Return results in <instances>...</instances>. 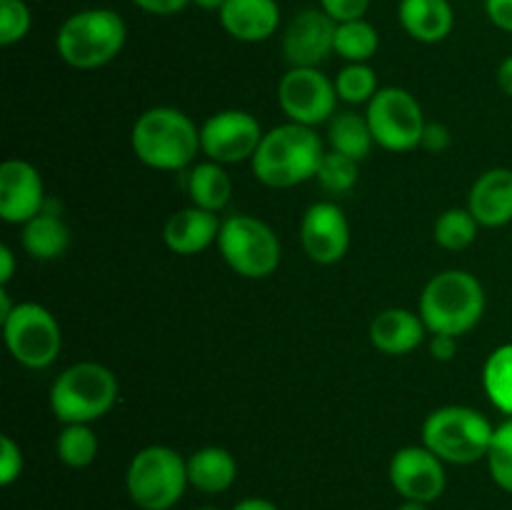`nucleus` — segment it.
Masks as SVG:
<instances>
[{
	"mask_svg": "<svg viewBox=\"0 0 512 510\" xmlns=\"http://www.w3.org/2000/svg\"><path fill=\"white\" fill-rule=\"evenodd\" d=\"M398 510H430L428 503H418V500H403Z\"/></svg>",
	"mask_w": 512,
	"mask_h": 510,
	"instance_id": "45",
	"label": "nucleus"
},
{
	"mask_svg": "<svg viewBox=\"0 0 512 510\" xmlns=\"http://www.w3.org/2000/svg\"><path fill=\"white\" fill-rule=\"evenodd\" d=\"M323 155V140L315 128L288 120L263 135L250 165L260 183L283 190L313 180Z\"/></svg>",
	"mask_w": 512,
	"mask_h": 510,
	"instance_id": "1",
	"label": "nucleus"
},
{
	"mask_svg": "<svg viewBox=\"0 0 512 510\" xmlns=\"http://www.w3.org/2000/svg\"><path fill=\"white\" fill-rule=\"evenodd\" d=\"M483 390L493 408L512 418V343L498 345L483 365Z\"/></svg>",
	"mask_w": 512,
	"mask_h": 510,
	"instance_id": "26",
	"label": "nucleus"
},
{
	"mask_svg": "<svg viewBox=\"0 0 512 510\" xmlns=\"http://www.w3.org/2000/svg\"><path fill=\"white\" fill-rule=\"evenodd\" d=\"M23 473V450L10 435H0V485H13Z\"/></svg>",
	"mask_w": 512,
	"mask_h": 510,
	"instance_id": "34",
	"label": "nucleus"
},
{
	"mask_svg": "<svg viewBox=\"0 0 512 510\" xmlns=\"http://www.w3.org/2000/svg\"><path fill=\"white\" fill-rule=\"evenodd\" d=\"M33 28V13L25 0H0V45L20 43Z\"/></svg>",
	"mask_w": 512,
	"mask_h": 510,
	"instance_id": "33",
	"label": "nucleus"
},
{
	"mask_svg": "<svg viewBox=\"0 0 512 510\" xmlns=\"http://www.w3.org/2000/svg\"><path fill=\"white\" fill-rule=\"evenodd\" d=\"M45 183L40 170L28 160L10 158L0 165V218L10 225H25L43 213Z\"/></svg>",
	"mask_w": 512,
	"mask_h": 510,
	"instance_id": "16",
	"label": "nucleus"
},
{
	"mask_svg": "<svg viewBox=\"0 0 512 510\" xmlns=\"http://www.w3.org/2000/svg\"><path fill=\"white\" fill-rule=\"evenodd\" d=\"M390 485L403 500L435 503L445 493L448 473L445 463L425 445H405L390 458Z\"/></svg>",
	"mask_w": 512,
	"mask_h": 510,
	"instance_id": "13",
	"label": "nucleus"
},
{
	"mask_svg": "<svg viewBox=\"0 0 512 510\" xmlns=\"http://www.w3.org/2000/svg\"><path fill=\"white\" fill-rule=\"evenodd\" d=\"M468 210L480 228H503L512 223V170H485L470 188Z\"/></svg>",
	"mask_w": 512,
	"mask_h": 510,
	"instance_id": "18",
	"label": "nucleus"
},
{
	"mask_svg": "<svg viewBox=\"0 0 512 510\" xmlns=\"http://www.w3.org/2000/svg\"><path fill=\"white\" fill-rule=\"evenodd\" d=\"M498 85L500 90H503L508 98H512V55H508V58L500 63L498 68Z\"/></svg>",
	"mask_w": 512,
	"mask_h": 510,
	"instance_id": "41",
	"label": "nucleus"
},
{
	"mask_svg": "<svg viewBox=\"0 0 512 510\" xmlns=\"http://www.w3.org/2000/svg\"><path fill=\"white\" fill-rule=\"evenodd\" d=\"M15 273V255L10 250V245H0V285L8 288V283L13 280Z\"/></svg>",
	"mask_w": 512,
	"mask_h": 510,
	"instance_id": "40",
	"label": "nucleus"
},
{
	"mask_svg": "<svg viewBox=\"0 0 512 510\" xmlns=\"http://www.w3.org/2000/svg\"><path fill=\"white\" fill-rule=\"evenodd\" d=\"M315 180L320 183V188L328 190V193L333 195L350 193V190L355 188V183H358V160L330 150V153H325L323 160H320Z\"/></svg>",
	"mask_w": 512,
	"mask_h": 510,
	"instance_id": "31",
	"label": "nucleus"
},
{
	"mask_svg": "<svg viewBox=\"0 0 512 510\" xmlns=\"http://www.w3.org/2000/svg\"><path fill=\"white\" fill-rule=\"evenodd\" d=\"M450 145V130L443 123H428L425 125L423 140H420V148H425L428 153H443Z\"/></svg>",
	"mask_w": 512,
	"mask_h": 510,
	"instance_id": "37",
	"label": "nucleus"
},
{
	"mask_svg": "<svg viewBox=\"0 0 512 510\" xmlns=\"http://www.w3.org/2000/svg\"><path fill=\"white\" fill-rule=\"evenodd\" d=\"M490 23L503 33H512V0H485Z\"/></svg>",
	"mask_w": 512,
	"mask_h": 510,
	"instance_id": "36",
	"label": "nucleus"
},
{
	"mask_svg": "<svg viewBox=\"0 0 512 510\" xmlns=\"http://www.w3.org/2000/svg\"><path fill=\"white\" fill-rule=\"evenodd\" d=\"M365 118L373 130L375 145L390 153H408V150L420 148L425 125H428L415 95L398 85L380 88L368 103Z\"/></svg>",
	"mask_w": 512,
	"mask_h": 510,
	"instance_id": "10",
	"label": "nucleus"
},
{
	"mask_svg": "<svg viewBox=\"0 0 512 510\" xmlns=\"http://www.w3.org/2000/svg\"><path fill=\"white\" fill-rule=\"evenodd\" d=\"M135 158L153 170H185L200 153V128L188 113L158 105L140 115L130 130Z\"/></svg>",
	"mask_w": 512,
	"mask_h": 510,
	"instance_id": "2",
	"label": "nucleus"
},
{
	"mask_svg": "<svg viewBox=\"0 0 512 510\" xmlns=\"http://www.w3.org/2000/svg\"><path fill=\"white\" fill-rule=\"evenodd\" d=\"M328 140L330 150L340 155H348L353 160H365L373 150L375 138L373 130H370L368 118L353 110H343V113H335L328 123Z\"/></svg>",
	"mask_w": 512,
	"mask_h": 510,
	"instance_id": "25",
	"label": "nucleus"
},
{
	"mask_svg": "<svg viewBox=\"0 0 512 510\" xmlns=\"http://www.w3.org/2000/svg\"><path fill=\"white\" fill-rule=\"evenodd\" d=\"M238 478V463L233 453L220 445L195 450L188 458V480L200 493H225Z\"/></svg>",
	"mask_w": 512,
	"mask_h": 510,
	"instance_id": "22",
	"label": "nucleus"
},
{
	"mask_svg": "<svg viewBox=\"0 0 512 510\" xmlns=\"http://www.w3.org/2000/svg\"><path fill=\"white\" fill-rule=\"evenodd\" d=\"M488 470L493 483L512 495V418L495 425L493 445L488 453Z\"/></svg>",
	"mask_w": 512,
	"mask_h": 510,
	"instance_id": "32",
	"label": "nucleus"
},
{
	"mask_svg": "<svg viewBox=\"0 0 512 510\" xmlns=\"http://www.w3.org/2000/svg\"><path fill=\"white\" fill-rule=\"evenodd\" d=\"M300 245L318 265H335L348 255L350 223L333 200H318L300 220Z\"/></svg>",
	"mask_w": 512,
	"mask_h": 510,
	"instance_id": "14",
	"label": "nucleus"
},
{
	"mask_svg": "<svg viewBox=\"0 0 512 510\" xmlns=\"http://www.w3.org/2000/svg\"><path fill=\"white\" fill-rule=\"evenodd\" d=\"M100 440L95 435V430L85 423L65 425L60 430L58 440H55V453H58L60 463L68 465V468L80 470L88 468L95 458H98Z\"/></svg>",
	"mask_w": 512,
	"mask_h": 510,
	"instance_id": "28",
	"label": "nucleus"
},
{
	"mask_svg": "<svg viewBox=\"0 0 512 510\" xmlns=\"http://www.w3.org/2000/svg\"><path fill=\"white\" fill-rule=\"evenodd\" d=\"M128 25L110 8H85L68 15L55 35L60 60L75 70H95L113 63L125 48Z\"/></svg>",
	"mask_w": 512,
	"mask_h": 510,
	"instance_id": "4",
	"label": "nucleus"
},
{
	"mask_svg": "<svg viewBox=\"0 0 512 510\" xmlns=\"http://www.w3.org/2000/svg\"><path fill=\"white\" fill-rule=\"evenodd\" d=\"M455 353H458V338H453V335H433L430 338V355L435 360L448 363L455 358Z\"/></svg>",
	"mask_w": 512,
	"mask_h": 510,
	"instance_id": "39",
	"label": "nucleus"
},
{
	"mask_svg": "<svg viewBox=\"0 0 512 510\" xmlns=\"http://www.w3.org/2000/svg\"><path fill=\"white\" fill-rule=\"evenodd\" d=\"M190 5H195V8H200V10H215V13H220V8L225 5V0H190Z\"/></svg>",
	"mask_w": 512,
	"mask_h": 510,
	"instance_id": "44",
	"label": "nucleus"
},
{
	"mask_svg": "<svg viewBox=\"0 0 512 510\" xmlns=\"http://www.w3.org/2000/svg\"><path fill=\"white\" fill-rule=\"evenodd\" d=\"M335 23L323 8H305L283 30V55L290 68H318L335 55Z\"/></svg>",
	"mask_w": 512,
	"mask_h": 510,
	"instance_id": "15",
	"label": "nucleus"
},
{
	"mask_svg": "<svg viewBox=\"0 0 512 510\" xmlns=\"http://www.w3.org/2000/svg\"><path fill=\"white\" fill-rule=\"evenodd\" d=\"M188 485V460L168 445L138 450L125 473V488L140 510L175 508Z\"/></svg>",
	"mask_w": 512,
	"mask_h": 510,
	"instance_id": "7",
	"label": "nucleus"
},
{
	"mask_svg": "<svg viewBox=\"0 0 512 510\" xmlns=\"http://www.w3.org/2000/svg\"><path fill=\"white\" fill-rule=\"evenodd\" d=\"M218 15L225 33L240 43H263L280 28L278 0H225Z\"/></svg>",
	"mask_w": 512,
	"mask_h": 510,
	"instance_id": "17",
	"label": "nucleus"
},
{
	"mask_svg": "<svg viewBox=\"0 0 512 510\" xmlns=\"http://www.w3.org/2000/svg\"><path fill=\"white\" fill-rule=\"evenodd\" d=\"M185 193L195 208L220 213L230 203L233 180L225 173V165L215 163V160H203L185 173Z\"/></svg>",
	"mask_w": 512,
	"mask_h": 510,
	"instance_id": "23",
	"label": "nucleus"
},
{
	"mask_svg": "<svg viewBox=\"0 0 512 510\" xmlns=\"http://www.w3.org/2000/svg\"><path fill=\"white\" fill-rule=\"evenodd\" d=\"M118 378L105 365L85 360L65 368L50 385V410L63 425L95 423L118 403Z\"/></svg>",
	"mask_w": 512,
	"mask_h": 510,
	"instance_id": "5",
	"label": "nucleus"
},
{
	"mask_svg": "<svg viewBox=\"0 0 512 510\" xmlns=\"http://www.w3.org/2000/svg\"><path fill=\"white\" fill-rule=\"evenodd\" d=\"M23 250L35 260H55L68 250L70 230L63 223L60 213L45 208L43 213L35 215L33 220L23 225L20 235Z\"/></svg>",
	"mask_w": 512,
	"mask_h": 510,
	"instance_id": "24",
	"label": "nucleus"
},
{
	"mask_svg": "<svg viewBox=\"0 0 512 510\" xmlns=\"http://www.w3.org/2000/svg\"><path fill=\"white\" fill-rule=\"evenodd\" d=\"M495 425L468 405H443L423 423V445L443 463L473 465L488 458Z\"/></svg>",
	"mask_w": 512,
	"mask_h": 510,
	"instance_id": "6",
	"label": "nucleus"
},
{
	"mask_svg": "<svg viewBox=\"0 0 512 510\" xmlns=\"http://www.w3.org/2000/svg\"><path fill=\"white\" fill-rule=\"evenodd\" d=\"M195 510H220V508H213V505H200V508H195Z\"/></svg>",
	"mask_w": 512,
	"mask_h": 510,
	"instance_id": "46",
	"label": "nucleus"
},
{
	"mask_svg": "<svg viewBox=\"0 0 512 510\" xmlns=\"http://www.w3.org/2000/svg\"><path fill=\"white\" fill-rule=\"evenodd\" d=\"M133 5H138L143 13L148 15H160V18H168V15L180 13L190 5V0H133Z\"/></svg>",
	"mask_w": 512,
	"mask_h": 510,
	"instance_id": "38",
	"label": "nucleus"
},
{
	"mask_svg": "<svg viewBox=\"0 0 512 510\" xmlns=\"http://www.w3.org/2000/svg\"><path fill=\"white\" fill-rule=\"evenodd\" d=\"M220 225L223 220L218 218V213L190 205L170 215L163 228V240L175 255H198L218 243Z\"/></svg>",
	"mask_w": 512,
	"mask_h": 510,
	"instance_id": "19",
	"label": "nucleus"
},
{
	"mask_svg": "<svg viewBox=\"0 0 512 510\" xmlns=\"http://www.w3.org/2000/svg\"><path fill=\"white\" fill-rule=\"evenodd\" d=\"M335 90L343 103L363 105L370 103L378 93V75L368 63H348L335 78Z\"/></svg>",
	"mask_w": 512,
	"mask_h": 510,
	"instance_id": "30",
	"label": "nucleus"
},
{
	"mask_svg": "<svg viewBox=\"0 0 512 510\" xmlns=\"http://www.w3.org/2000/svg\"><path fill=\"white\" fill-rule=\"evenodd\" d=\"M218 250L228 268L248 280H263L273 275L283 258V248H280L275 230L248 213L230 215L223 220Z\"/></svg>",
	"mask_w": 512,
	"mask_h": 510,
	"instance_id": "8",
	"label": "nucleus"
},
{
	"mask_svg": "<svg viewBox=\"0 0 512 510\" xmlns=\"http://www.w3.org/2000/svg\"><path fill=\"white\" fill-rule=\"evenodd\" d=\"M425 328L420 313L405 308H388L378 313L370 323V343L383 355H408L425 340Z\"/></svg>",
	"mask_w": 512,
	"mask_h": 510,
	"instance_id": "20",
	"label": "nucleus"
},
{
	"mask_svg": "<svg viewBox=\"0 0 512 510\" xmlns=\"http://www.w3.org/2000/svg\"><path fill=\"white\" fill-rule=\"evenodd\" d=\"M478 230L480 223L473 218V213L468 208H450L435 220L433 235L440 248L458 253V250L470 248L475 243Z\"/></svg>",
	"mask_w": 512,
	"mask_h": 510,
	"instance_id": "29",
	"label": "nucleus"
},
{
	"mask_svg": "<svg viewBox=\"0 0 512 510\" xmlns=\"http://www.w3.org/2000/svg\"><path fill=\"white\" fill-rule=\"evenodd\" d=\"M263 135L258 118L248 110H220L200 125V150L208 160L235 165L253 160Z\"/></svg>",
	"mask_w": 512,
	"mask_h": 510,
	"instance_id": "12",
	"label": "nucleus"
},
{
	"mask_svg": "<svg viewBox=\"0 0 512 510\" xmlns=\"http://www.w3.org/2000/svg\"><path fill=\"white\" fill-rule=\"evenodd\" d=\"M418 313L430 335L470 333L485 315V288L468 270H443L425 283Z\"/></svg>",
	"mask_w": 512,
	"mask_h": 510,
	"instance_id": "3",
	"label": "nucleus"
},
{
	"mask_svg": "<svg viewBox=\"0 0 512 510\" xmlns=\"http://www.w3.org/2000/svg\"><path fill=\"white\" fill-rule=\"evenodd\" d=\"M13 310H15V305L10 303L8 288H3V285H0V323H3V320L8 318V315L13 313Z\"/></svg>",
	"mask_w": 512,
	"mask_h": 510,
	"instance_id": "43",
	"label": "nucleus"
},
{
	"mask_svg": "<svg viewBox=\"0 0 512 510\" xmlns=\"http://www.w3.org/2000/svg\"><path fill=\"white\" fill-rule=\"evenodd\" d=\"M318 8H323L335 23H348V20L365 18L370 8V0H318Z\"/></svg>",
	"mask_w": 512,
	"mask_h": 510,
	"instance_id": "35",
	"label": "nucleus"
},
{
	"mask_svg": "<svg viewBox=\"0 0 512 510\" xmlns=\"http://www.w3.org/2000/svg\"><path fill=\"white\" fill-rule=\"evenodd\" d=\"M380 48V33L365 18L338 23L335 28V55L345 63H368Z\"/></svg>",
	"mask_w": 512,
	"mask_h": 510,
	"instance_id": "27",
	"label": "nucleus"
},
{
	"mask_svg": "<svg viewBox=\"0 0 512 510\" xmlns=\"http://www.w3.org/2000/svg\"><path fill=\"white\" fill-rule=\"evenodd\" d=\"M5 348L30 370H43L58 360L63 333L55 315L40 303H15V310L3 320Z\"/></svg>",
	"mask_w": 512,
	"mask_h": 510,
	"instance_id": "9",
	"label": "nucleus"
},
{
	"mask_svg": "<svg viewBox=\"0 0 512 510\" xmlns=\"http://www.w3.org/2000/svg\"><path fill=\"white\" fill-rule=\"evenodd\" d=\"M233 510H280L278 505L265 498H243L233 505Z\"/></svg>",
	"mask_w": 512,
	"mask_h": 510,
	"instance_id": "42",
	"label": "nucleus"
},
{
	"mask_svg": "<svg viewBox=\"0 0 512 510\" xmlns=\"http://www.w3.org/2000/svg\"><path fill=\"white\" fill-rule=\"evenodd\" d=\"M398 20L410 38L433 45L453 33L455 13L450 0H400Z\"/></svg>",
	"mask_w": 512,
	"mask_h": 510,
	"instance_id": "21",
	"label": "nucleus"
},
{
	"mask_svg": "<svg viewBox=\"0 0 512 510\" xmlns=\"http://www.w3.org/2000/svg\"><path fill=\"white\" fill-rule=\"evenodd\" d=\"M338 100L335 80H330L320 68H290L278 83L280 110L290 123L308 128L330 123Z\"/></svg>",
	"mask_w": 512,
	"mask_h": 510,
	"instance_id": "11",
	"label": "nucleus"
}]
</instances>
